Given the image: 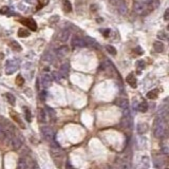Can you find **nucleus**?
<instances>
[{
	"instance_id": "1",
	"label": "nucleus",
	"mask_w": 169,
	"mask_h": 169,
	"mask_svg": "<svg viewBox=\"0 0 169 169\" xmlns=\"http://www.w3.org/2000/svg\"><path fill=\"white\" fill-rule=\"evenodd\" d=\"M166 119L165 117L158 116L153 124V134L158 138H163L166 135Z\"/></svg>"
},
{
	"instance_id": "2",
	"label": "nucleus",
	"mask_w": 169,
	"mask_h": 169,
	"mask_svg": "<svg viewBox=\"0 0 169 169\" xmlns=\"http://www.w3.org/2000/svg\"><path fill=\"white\" fill-rule=\"evenodd\" d=\"M133 10H134V13H136L137 15H147L149 12L153 10V8L151 6L150 2H135L133 5Z\"/></svg>"
},
{
	"instance_id": "3",
	"label": "nucleus",
	"mask_w": 169,
	"mask_h": 169,
	"mask_svg": "<svg viewBox=\"0 0 169 169\" xmlns=\"http://www.w3.org/2000/svg\"><path fill=\"white\" fill-rule=\"evenodd\" d=\"M19 69V61L15 59L8 60L5 63V73L8 75H12Z\"/></svg>"
},
{
	"instance_id": "4",
	"label": "nucleus",
	"mask_w": 169,
	"mask_h": 169,
	"mask_svg": "<svg viewBox=\"0 0 169 169\" xmlns=\"http://www.w3.org/2000/svg\"><path fill=\"white\" fill-rule=\"evenodd\" d=\"M41 135L48 142H52L54 140V132H53V130L51 129L50 127L48 126L41 127Z\"/></svg>"
},
{
	"instance_id": "5",
	"label": "nucleus",
	"mask_w": 169,
	"mask_h": 169,
	"mask_svg": "<svg viewBox=\"0 0 169 169\" xmlns=\"http://www.w3.org/2000/svg\"><path fill=\"white\" fill-rule=\"evenodd\" d=\"M20 22L23 24V26H26V28H29L31 31H36L37 30V23H36V21H35L33 18L22 19V20H20Z\"/></svg>"
},
{
	"instance_id": "6",
	"label": "nucleus",
	"mask_w": 169,
	"mask_h": 169,
	"mask_svg": "<svg viewBox=\"0 0 169 169\" xmlns=\"http://www.w3.org/2000/svg\"><path fill=\"white\" fill-rule=\"evenodd\" d=\"M52 76L50 74H43L40 78V82H41V87L47 89L51 86V82H52Z\"/></svg>"
},
{
	"instance_id": "7",
	"label": "nucleus",
	"mask_w": 169,
	"mask_h": 169,
	"mask_svg": "<svg viewBox=\"0 0 169 169\" xmlns=\"http://www.w3.org/2000/svg\"><path fill=\"white\" fill-rule=\"evenodd\" d=\"M69 52H70V48H69L68 45H60V47L56 50V54H57L59 57H66V56H68Z\"/></svg>"
},
{
	"instance_id": "8",
	"label": "nucleus",
	"mask_w": 169,
	"mask_h": 169,
	"mask_svg": "<svg viewBox=\"0 0 169 169\" xmlns=\"http://www.w3.org/2000/svg\"><path fill=\"white\" fill-rule=\"evenodd\" d=\"M70 34H71L70 31H69L68 29H65V30H62V31L59 32V34H58V36H57V39L61 42H66L67 40L69 39Z\"/></svg>"
},
{
	"instance_id": "9",
	"label": "nucleus",
	"mask_w": 169,
	"mask_h": 169,
	"mask_svg": "<svg viewBox=\"0 0 169 169\" xmlns=\"http://www.w3.org/2000/svg\"><path fill=\"white\" fill-rule=\"evenodd\" d=\"M72 45H73L74 48H82L87 45H86V42H84V40L82 39V38H80V37L78 36H74L73 38H72Z\"/></svg>"
},
{
	"instance_id": "10",
	"label": "nucleus",
	"mask_w": 169,
	"mask_h": 169,
	"mask_svg": "<svg viewBox=\"0 0 169 169\" xmlns=\"http://www.w3.org/2000/svg\"><path fill=\"white\" fill-rule=\"evenodd\" d=\"M10 114H11V117L14 119V121H15V123H17V124L19 125V127H20L21 129H24V128H26V126H24V124H23V121H21V119L19 117V115L16 113L15 111H10Z\"/></svg>"
},
{
	"instance_id": "11",
	"label": "nucleus",
	"mask_w": 169,
	"mask_h": 169,
	"mask_svg": "<svg viewBox=\"0 0 169 169\" xmlns=\"http://www.w3.org/2000/svg\"><path fill=\"white\" fill-rule=\"evenodd\" d=\"M116 6H117V11H119V13L121 14V15H125L127 13V11H128V8H127V4L125 2L124 0H119V2L116 3Z\"/></svg>"
},
{
	"instance_id": "12",
	"label": "nucleus",
	"mask_w": 169,
	"mask_h": 169,
	"mask_svg": "<svg viewBox=\"0 0 169 169\" xmlns=\"http://www.w3.org/2000/svg\"><path fill=\"white\" fill-rule=\"evenodd\" d=\"M11 145H12L13 149L17 150V149H19V148L22 146V141H21L18 136H13L12 140H11Z\"/></svg>"
},
{
	"instance_id": "13",
	"label": "nucleus",
	"mask_w": 169,
	"mask_h": 169,
	"mask_svg": "<svg viewBox=\"0 0 169 169\" xmlns=\"http://www.w3.org/2000/svg\"><path fill=\"white\" fill-rule=\"evenodd\" d=\"M126 80H127V82H128V84H129L132 88H136V86H137L136 78H135L134 74H133V73H130L129 75L126 77Z\"/></svg>"
},
{
	"instance_id": "14",
	"label": "nucleus",
	"mask_w": 169,
	"mask_h": 169,
	"mask_svg": "<svg viewBox=\"0 0 169 169\" xmlns=\"http://www.w3.org/2000/svg\"><path fill=\"white\" fill-rule=\"evenodd\" d=\"M121 126L126 127V128H130L131 127V119H130V116L128 114V112H127V114L125 113L124 117L121 119Z\"/></svg>"
},
{
	"instance_id": "15",
	"label": "nucleus",
	"mask_w": 169,
	"mask_h": 169,
	"mask_svg": "<svg viewBox=\"0 0 169 169\" xmlns=\"http://www.w3.org/2000/svg\"><path fill=\"white\" fill-rule=\"evenodd\" d=\"M149 129V127L146 123H140V124L137 125V132L140 133V134H144L146 132L148 131Z\"/></svg>"
},
{
	"instance_id": "16",
	"label": "nucleus",
	"mask_w": 169,
	"mask_h": 169,
	"mask_svg": "<svg viewBox=\"0 0 169 169\" xmlns=\"http://www.w3.org/2000/svg\"><path fill=\"white\" fill-rule=\"evenodd\" d=\"M116 105L121 107V109H126L128 108V99L124 97H119V99L116 100Z\"/></svg>"
},
{
	"instance_id": "17",
	"label": "nucleus",
	"mask_w": 169,
	"mask_h": 169,
	"mask_svg": "<svg viewBox=\"0 0 169 169\" xmlns=\"http://www.w3.org/2000/svg\"><path fill=\"white\" fill-rule=\"evenodd\" d=\"M17 169H29V164L24 158H20L17 165Z\"/></svg>"
},
{
	"instance_id": "18",
	"label": "nucleus",
	"mask_w": 169,
	"mask_h": 169,
	"mask_svg": "<svg viewBox=\"0 0 169 169\" xmlns=\"http://www.w3.org/2000/svg\"><path fill=\"white\" fill-rule=\"evenodd\" d=\"M153 49L154 51L158 53H162L165 50V47H164V43L162 41H156L153 43Z\"/></svg>"
},
{
	"instance_id": "19",
	"label": "nucleus",
	"mask_w": 169,
	"mask_h": 169,
	"mask_svg": "<svg viewBox=\"0 0 169 169\" xmlns=\"http://www.w3.org/2000/svg\"><path fill=\"white\" fill-rule=\"evenodd\" d=\"M82 39L84 40V42H86V45H92V47H94V48H98V43L95 41L94 39H92L91 37L84 36Z\"/></svg>"
},
{
	"instance_id": "20",
	"label": "nucleus",
	"mask_w": 169,
	"mask_h": 169,
	"mask_svg": "<svg viewBox=\"0 0 169 169\" xmlns=\"http://www.w3.org/2000/svg\"><path fill=\"white\" fill-rule=\"evenodd\" d=\"M59 73L62 77H67L69 73V65L68 63H63L62 66L60 67V70H59Z\"/></svg>"
},
{
	"instance_id": "21",
	"label": "nucleus",
	"mask_w": 169,
	"mask_h": 169,
	"mask_svg": "<svg viewBox=\"0 0 169 169\" xmlns=\"http://www.w3.org/2000/svg\"><path fill=\"white\" fill-rule=\"evenodd\" d=\"M62 10L67 13L72 12V4L69 0H63L62 1Z\"/></svg>"
},
{
	"instance_id": "22",
	"label": "nucleus",
	"mask_w": 169,
	"mask_h": 169,
	"mask_svg": "<svg viewBox=\"0 0 169 169\" xmlns=\"http://www.w3.org/2000/svg\"><path fill=\"white\" fill-rule=\"evenodd\" d=\"M158 96V89H153L147 93V98L149 99H156Z\"/></svg>"
},
{
	"instance_id": "23",
	"label": "nucleus",
	"mask_w": 169,
	"mask_h": 169,
	"mask_svg": "<svg viewBox=\"0 0 169 169\" xmlns=\"http://www.w3.org/2000/svg\"><path fill=\"white\" fill-rule=\"evenodd\" d=\"M153 164H154L156 168H158V169L162 168V167H163V165H164L163 158H160V156H156V158H153Z\"/></svg>"
},
{
	"instance_id": "24",
	"label": "nucleus",
	"mask_w": 169,
	"mask_h": 169,
	"mask_svg": "<svg viewBox=\"0 0 169 169\" xmlns=\"http://www.w3.org/2000/svg\"><path fill=\"white\" fill-rule=\"evenodd\" d=\"M5 97H6V99H8V102H9V104H10V105H12V106L15 105L16 98H15V96L12 94V93H6V94H5Z\"/></svg>"
},
{
	"instance_id": "25",
	"label": "nucleus",
	"mask_w": 169,
	"mask_h": 169,
	"mask_svg": "<svg viewBox=\"0 0 169 169\" xmlns=\"http://www.w3.org/2000/svg\"><path fill=\"white\" fill-rule=\"evenodd\" d=\"M18 36L19 37H29L30 36V32L28 30H26L24 28H20L18 30Z\"/></svg>"
},
{
	"instance_id": "26",
	"label": "nucleus",
	"mask_w": 169,
	"mask_h": 169,
	"mask_svg": "<svg viewBox=\"0 0 169 169\" xmlns=\"http://www.w3.org/2000/svg\"><path fill=\"white\" fill-rule=\"evenodd\" d=\"M137 110L141 111V112H146L148 110V105L146 102H142L140 105L137 106Z\"/></svg>"
},
{
	"instance_id": "27",
	"label": "nucleus",
	"mask_w": 169,
	"mask_h": 169,
	"mask_svg": "<svg viewBox=\"0 0 169 169\" xmlns=\"http://www.w3.org/2000/svg\"><path fill=\"white\" fill-rule=\"evenodd\" d=\"M23 111H24V114H26V121L31 123V121H32V113H31V111H30V109L26 108V107H24Z\"/></svg>"
},
{
	"instance_id": "28",
	"label": "nucleus",
	"mask_w": 169,
	"mask_h": 169,
	"mask_svg": "<svg viewBox=\"0 0 169 169\" xmlns=\"http://www.w3.org/2000/svg\"><path fill=\"white\" fill-rule=\"evenodd\" d=\"M11 47H12V49H13L14 51H21L22 50V48L20 47V45H19L17 41H15V40H13V41L11 42Z\"/></svg>"
},
{
	"instance_id": "29",
	"label": "nucleus",
	"mask_w": 169,
	"mask_h": 169,
	"mask_svg": "<svg viewBox=\"0 0 169 169\" xmlns=\"http://www.w3.org/2000/svg\"><path fill=\"white\" fill-rule=\"evenodd\" d=\"M106 50L108 51L111 55H113V56L116 55V49L114 47H112V45H107V47H106Z\"/></svg>"
},
{
	"instance_id": "30",
	"label": "nucleus",
	"mask_w": 169,
	"mask_h": 169,
	"mask_svg": "<svg viewBox=\"0 0 169 169\" xmlns=\"http://www.w3.org/2000/svg\"><path fill=\"white\" fill-rule=\"evenodd\" d=\"M24 84V78L21 75H18V76L16 77V84L17 86H22Z\"/></svg>"
},
{
	"instance_id": "31",
	"label": "nucleus",
	"mask_w": 169,
	"mask_h": 169,
	"mask_svg": "<svg viewBox=\"0 0 169 169\" xmlns=\"http://www.w3.org/2000/svg\"><path fill=\"white\" fill-rule=\"evenodd\" d=\"M43 59L47 61H49V62H51V61L54 60V55L53 54H51V53H45V57H43Z\"/></svg>"
},
{
	"instance_id": "32",
	"label": "nucleus",
	"mask_w": 169,
	"mask_h": 169,
	"mask_svg": "<svg viewBox=\"0 0 169 169\" xmlns=\"http://www.w3.org/2000/svg\"><path fill=\"white\" fill-rule=\"evenodd\" d=\"M48 1H49V0H38V5H37L36 10H40L41 8H43L48 3Z\"/></svg>"
},
{
	"instance_id": "33",
	"label": "nucleus",
	"mask_w": 169,
	"mask_h": 169,
	"mask_svg": "<svg viewBox=\"0 0 169 169\" xmlns=\"http://www.w3.org/2000/svg\"><path fill=\"white\" fill-rule=\"evenodd\" d=\"M47 111H48V113H49V116H50L51 119H55V116H56L55 111L53 110V109H51L50 107H47Z\"/></svg>"
},
{
	"instance_id": "34",
	"label": "nucleus",
	"mask_w": 169,
	"mask_h": 169,
	"mask_svg": "<svg viewBox=\"0 0 169 169\" xmlns=\"http://www.w3.org/2000/svg\"><path fill=\"white\" fill-rule=\"evenodd\" d=\"M158 39H161V40H167V33L164 31H161L158 34Z\"/></svg>"
},
{
	"instance_id": "35",
	"label": "nucleus",
	"mask_w": 169,
	"mask_h": 169,
	"mask_svg": "<svg viewBox=\"0 0 169 169\" xmlns=\"http://www.w3.org/2000/svg\"><path fill=\"white\" fill-rule=\"evenodd\" d=\"M52 76L54 77V79H55L56 82H60V79L62 78V76L60 75V73H59V72H53Z\"/></svg>"
},
{
	"instance_id": "36",
	"label": "nucleus",
	"mask_w": 169,
	"mask_h": 169,
	"mask_svg": "<svg viewBox=\"0 0 169 169\" xmlns=\"http://www.w3.org/2000/svg\"><path fill=\"white\" fill-rule=\"evenodd\" d=\"M136 68L138 69V70H143V69L145 68V61L144 60H138L136 62Z\"/></svg>"
},
{
	"instance_id": "37",
	"label": "nucleus",
	"mask_w": 169,
	"mask_h": 169,
	"mask_svg": "<svg viewBox=\"0 0 169 169\" xmlns=\"http://www.w3.org/2000/svg\"><path fill=\"white\" fill-rule=\"evenodd\" d=\"M9 11H10L9 6H2V8L0 9V14H1V15H6V14H8L9 15Z\"/></svg>"
},
{
	"instance_id": "38",
	"label": "nucleus",
	"mask_w": 169,
	"mask_h": 169,
	"mask_svg": "<svg viewBox=\"0 0 169 169\" xmlns=\"http://www.w3.org/2000/svg\"><path fill=\"white\" fill-rule=\"evenodd\" d=\"M164 19H165V20H168V19H169V9H167V10L165 11V14H164Z\"/></svg>"
},
{
	"instance_id": "39",
	"label": "nucleus",
	"mask_w": 169,
	"mask_h": 169,
	"mask_svg": "<svg viewBox=\"0 0 169 169\" xmlns=\"http://www.w3.org/2000/svg\"><path fill=\"white\" fill-rule=\"evenodd\" d=\"M40 117H41L43 121H45V111L43 110H40Z\"/></svg>"
},
{
	"instance_id": "40",
	"label": "nucleus",
	"mask_w": 169,
	"mask_h": 169,
	"mask_svg": "<svg viewBox=\"0 0 169 169\" xmlns=\"http://www.w3.org/2000/svg\"><path fill=\"white\" fill-rule=\"evenodd\" d=\"M134 52H137V54H138V55H142V54H143V51H142V49H141L140 47H137L136 49L134 50Z\"/></svg>"
},
{
	"instance_id": "41",
	"label": "nucleus",
	"mask_w": 169,
	"mask_h": 169,
	"mask_svg": "<svg viewBox=\"0 0 169 169\" xmlns=\"http://www.w3.org/2000/svg\"><path fill=\"white\" fill-rule=\"evenodd\" d=\"M109 34H110V30H109V29H107V30H105V31H104V35H105V37H108Z\"/></svg>"
},
{
	"instance_id": "42",
	"label": "nucleus",
	"mask_w": 169,
	"mask_h": 169,
	"mask_svg": "<svg viewBox=\"0 0 169 169\" xmlns=\"http://www.w3.org/2000/svg\"><path fill=\"white\" fill-rule=\"evenodd\" d=\"M119 0H109V2L111 3V4H113V5H116V3L119 2Z\"/></svg>"
},
{
	"instance_id": "43",
	"label": "nucleus",
	"mask_w": 169,
	"mask_h": 169,
	"mask_svg": "<svg viewBox=\"0 0 169 169\" xmlns=\"http://www.w3.org/2000/svg\"><path fill=\"white\" fill-rule=\"evenodd\" d=\"M165 169H167V168H165Z\"/></svg>"
}]
</instances>
